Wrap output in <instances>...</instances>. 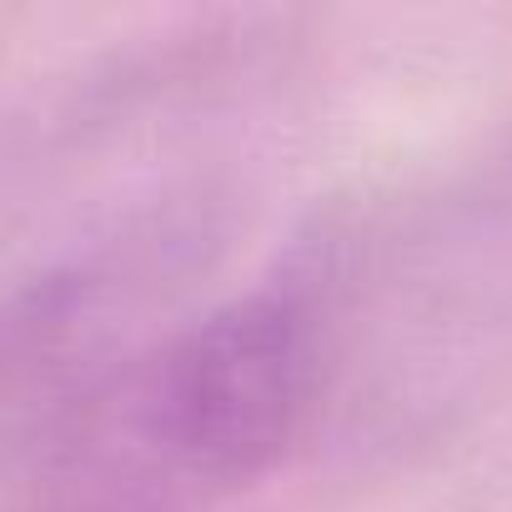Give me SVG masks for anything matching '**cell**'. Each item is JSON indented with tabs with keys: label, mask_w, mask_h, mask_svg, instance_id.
Returning <instances> with one entry per match:
<instances>
[{
	"label": "cell",
	"mask_w": 512,
	"mask_h": 512,
	"mask_svg": "<svg viewBox=\"0 0 512 512\" xmlns=\"http://www.w3.org/2000/svg\"><path fill=\"white\" fill-rule=\"evenodd\" d=\"M307 397V312L282 292L226 302L66 407L31 512H186L262 477Z\"/></svg>",
	"instance_id": "cell-1"
}]
</instances>
